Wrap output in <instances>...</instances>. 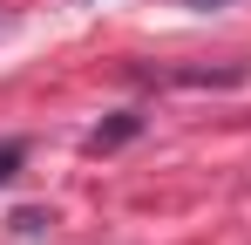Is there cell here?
Listing matches in <instances>:
<instances>
[{"label": "cell", "instance_id": "1", "mask_svg": "<svg viewBox=\"0 0 251 245\" xmlns=\"http://www.w3.org/2000/svg\"><path fill=\"white\" fill-rule=\"evenodd\" d=\"M129 136H136V116H116L109 129H95V136H88V150L102 157V150H116V143H129Z\"/></svg>", "mask_w": 251, "mask_h": 245}, {"label": "cell", "instance_id": "2", "mask_svg": "<svg viewBox=\"0 0 251 245\" xmlns=\"http://www.w3.org/2000/svg\"><path fill=\"white\" fill-rule=\"evenodd\" d=\"M21 157H27V150H21V143H0V184H7V177H14V170H21Z\"/></svg>", "mask_w": 251, "mask_h": 245}, {"label": "cell", "instance_id": "3", "mask_svg": "<svg viewBox=\"0 0 251 245\" xmlns=\"http://www.w3.org/2000/svg\"><path fill=\"white\" fill-rule=\"evenodd\" d=\"M190 7H224V0H190Z\"/></svg>", "mask_w": 251, "mask_h": 245}]
</instances>
